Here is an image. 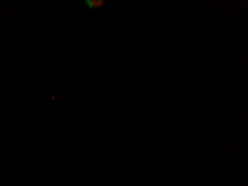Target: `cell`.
<instances>
[{
    "label": "cell",
    "mask_w": 248,
    "mask_h": 186,
    "mask_svg": "<svg viewBox=\"0 0 248 186\" xmlns=\"http://www.w3.org/2000/svg\"><path fill=\"white\" fill-rule=\"evenodd\" d=\"M102 0H87V8H99Z\"/></svg>",
    "instance_id": "6da1fadb"
}]
</instances>
